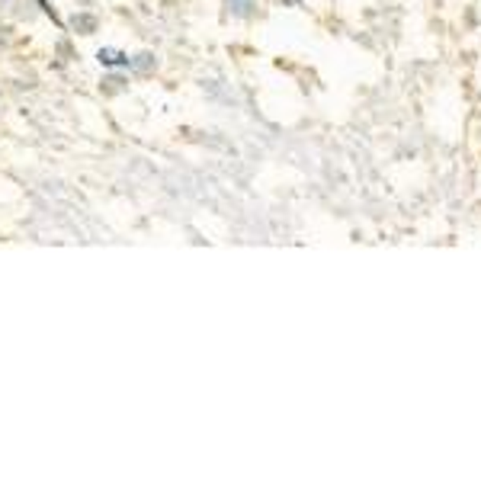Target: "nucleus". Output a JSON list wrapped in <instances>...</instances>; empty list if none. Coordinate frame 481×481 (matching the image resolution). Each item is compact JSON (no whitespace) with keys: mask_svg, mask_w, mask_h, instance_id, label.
<instances>
[{"mask_svg":"<svg viewBox=\"0 0 481 481\" xmlns=\"http://www.w3.org/2000/svg\"><path fill=\"white\" fill-rule=\"evenodd\" d=\"M71 26H74L81 36H93V32H97V16H90V13H74Z\"/></svg>","mask_w":481,"mask_h":481,"instance_id":"nucleus-1","label":"nucleus"},{"mask_svg":"<svg viewBox=\"0 0 481 481\" xmlns=\"http://www.w3.org/2000/svg\"><path fill=\"white\" fill-rule=\"evenodd\" d=\"M128 68L135 71V74H148V71L154 68V55L142 52V55H135V58H128Z\"/></svg>","mask_w":481,"mask_h":481,"instance_id":"nucleus-3","label":"nucleus"},{"mask_svg":"<svg viewBox=\"0 0 481 481\" xmlns=\"http://www.w3.org/2000/svg\"><path fill=\"white\" fill-rule=\"evenodd\" d=\"M100 65H106V68H119V65H128V55L116 52V48H100Z\"/></svg>","mask_w":481,"mask_h":481,"instance_id":"nucleus-2","label":"nucleus"},{"mask_svg":"<svg viewBox=\"0 0 481 481\" xmlns=\"http://www.w3.org/2000/svg\"><path fill=\"white\" fill-rule=\"evenodd\" d=\"M122 83H126V81H122L119 74H109V77H106V90L116 93V90H122Z\"/></svg>","mask_w":481,"mask_h":481,"instance_id":"nucleus-4","label":"nucleus"}]
</instances>
